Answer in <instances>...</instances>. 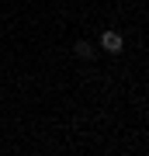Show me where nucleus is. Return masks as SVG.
I'll use <instances>...</instances> for the list:
<instances>
[{"label": "nucleus", "instance_id": "nucleus-1", "mask_svg": "<svg viewBox=\"0 0 149 156\" xmlns=\"http://www.w3.org/2000/svg\"><path fill=\"white\" fill-rule=\"evenodd\" d=\"M101 49L104 52H122V35L118 31H104L101 35Z\"/></svg>", "mask_w": 149, "mask_h": 156}, {"label": "nucleus", "instance_id": "nucleus-2", "mask_svg": "<svg viewBox=\"0 0 149 156\" xmlns=\"http://www.w3.org/2000/svg\"><path fill=\"white\" fill-rule=\"evenodd\" d=\"M73 52H76L80 59H94V49H90V42H76V45H73Z\"/></svg>", "mask_w": 149, "mask_h": 156}]
</instances>
